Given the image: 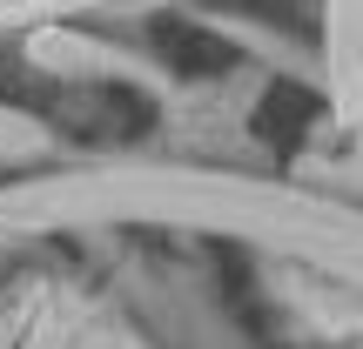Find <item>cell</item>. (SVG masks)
<instances>
[]
</instances>
